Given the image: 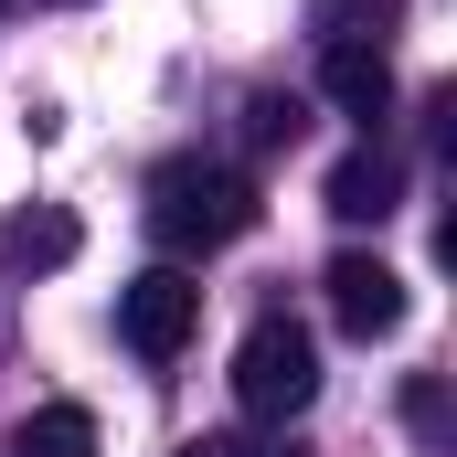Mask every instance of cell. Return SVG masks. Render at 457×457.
I'll return each mask as SVG.
<instances>
[{
  "instance_id": "4",
  "label": "cell",
  "mask_w": 457,
  "mask_h": 457,
  "mask_svg": "<svg viewBox=\"0 0 457 457\" xmlns=\"http://www.w3.org/2000/svg\"><path fill=\"white\" fill-rule=\"evenodd\" d=\"M330 320H341L351 341H394L404 330V277L383 266V255H330Z\"/></svg>"
},
{
  "instance_id": "12",
  "label": "cell",
  "mask_w": 457,
  "mask_h": 457,
  "mask_svg": "<svg viewBox=\"0 0 457 457\" xmlns=\"http://www.w3.org/2000/svg\"><path fill=\"white\" fill-rule=\"evenodd\" d=\"M64 11H75V0H64Z\"/></svg>"
},
{
  "instance_id": "7",
  "label": "cell",
  "mask_w": 457,
  "mask_h": 457,
  "mask_svg": "<svg viewBox=\"0 0 457 457\" xmlns=\"http://www.w3.org/2000/svg\"><path fill=\"white\" fill-rule=\"evenodd\" d=\"M86 234H75V213H54V203H32V213H11L0 224V266L11 277H32V266H64Z\"/></svg>"
},
{
  "instance_id": "9",
  "label": "cell",
  "mask_w": 457,
  "mask_h": 457,
  "mask_svg": "<svg viewBox=\"0 0 457 457\" xmlns=\"http://www.w3.org/2000/svg\"><path fill=\"white\" fill-rule=\"evenodd\" d=\"M11 447L21 457H96V415H86V404H32Z\"/></svg>"
},
{
  "instance_id": "11",
  "label": "cell",
  "mask_w": 457,
  "mask_h": 457,
  "mask_svg": "<svg viewBox=\"0 0 457 457\" xmlns=\"http://www.w3.org/2000/svg\"><path fill=\"white\" fill-rule=\"evenodd\" d=\"M192 457H287V447H255V436H203Z\"/></svg>"
},
{
  "instance_id": "2",
  "label": "cell",
  "mask_w": 457,
  "mask_h": 457,
  "mask_svg": "<svg viewBox=\"0 0 457 457\" xmlns=\"http://www.w3.org/2000/svg\"><path fill=\"white\" fill-rule=\"evenodd\" d=\"M234 404H245L255 426L309 415V404H320V341H309L298 320H255V330L234 341Z\"/></svg>"
},
{
  "instance_id": "8",
  "label": "cell",
  "mask_w": 457,
  "mask_h": 457,
  "mask_svg": "<svg viewBox=\"0 0 457 457\" xmlns=\"http://www.w3.org/2000/svg\"><path fill=\"white\" fill-rule=\"evenodd\" d=\"M404 21V0H309V32H320V54L330 43H372L383 54V32Z\"/></svg>"
},
{
  "instance_id": "10",
  "label": "cell",
  "mask_w": 457,
  "mask_h": 457,
  "mask_svg": "<svg viewBox=\"0 0 457 457\" xmlns=\"http://www.w3.org/2000/svg\"><path fill=\"white\" fill-rule=\"evenodd\" d=\"M277 138H298V107H277V96H266V107H255V149H277Z\"/></svg>"
},
{
  "instance_id": "6",
  "label": "cell",
  "mask_w": 457,
  "mask_h": 457,
  "mask_svg": "<svg viewBox=\"0 0 457 457\" xmlns=\"http://www.w3.org/2000/svg\"><path fill=\"white\" fill-rule=\"evenodd\" d=\"M394 203H404V160H394L383 138H361L351 160H330V213H341V224H383Z\"/></svg>"
},
{
  "instance_id": "3",
  "label": "cell",
  "mask_w": 457,
  "mask_h": 457,
  "mask_svg": "<svg viewBox=\"0 0 457 457\" xmlns=\"http://www.w3.org/2000/svg\"><path fill=\"white\" fill-rule=\"evenodd\" d=\"M192 330H203V287H192L181 266H149V277L117 287V341L138 351V361H170Z\"/></svg>"
},
{
  "instance_id": "1",
  "label": "cell",
  "mask_w": 457,
  "mask_h": 457,
  "mask_svg": "<svg viewBox=\"0 0 457 457\" xmlns=\"http://www.w3.org/2000/svg\"><path fill=\"white\" fill-rule=\"evenodd\" d=\"M245 224H255V181L245 170H224V160H160L149 170V234L170 255H213Z\"/></svg>"
},
{
  "instance_id": "5",
  "label": "cell",
  "mask_w": 457,
  "mask_h": 457,
  "mask_svg": "<svg viewBox=\"0 0 457 457\" xmlns=\"http://www.w3.org/2000/svg\"><path fill=\"white\" fill-rule=\"evenodd\" d=\"M320 96H330V107L372 138V128L394 117V64H383L372 43H330V54H320Z\"/></svg>"
}]
</instances>
